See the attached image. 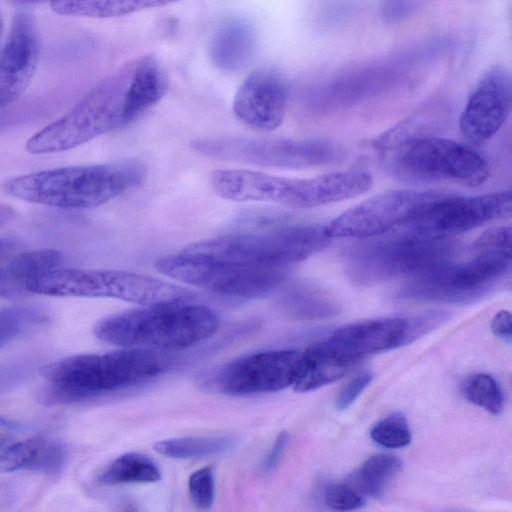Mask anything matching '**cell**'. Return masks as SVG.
<instances>
[{
    "label": "cell",
    "instance_id": "cell-1",
    "mask_svg": "<svg viewBox=\"0 0 512 512\" xmlns=\"http://www.w3.org/2000/svg\"><path fill=\"white\" fill-rule=\"evenodd\" d=\"M163 96L158 76L136 59L92 89L66 114L26 142L33 155L52 154L80 146L130 124Z\"/></svg>",
    "mask_w": 512,
    "mask_h": 512
},
{
    "label": "cell",
    "instance_id": "cell-2",
    "mask_svg": "<svg viewBox=\"0 0 512 512\" xmlns=\"http://www.w3.org/2000/svg\"><path fill=\"white\" fill-rule=\"evenodd\" d=\"M145 167L134 160L110 164L68 166L6 179L8 195L62 209H90L141 185Z\"/></svg>",
    "mask_w": 512,
    "mask_h": 512
},
{
    "label": "cell",
    "instance_id": "cell-3",
    "mask_svg": "<svg viewBox=\"0 0 512 512\" xmlns=\"http://www.w3.org/2000/svg\"><path fill=\"white\" fill-rule=\"evenodd\" d=\"M168 367L165 356L143 348L74 355L44 368L42 398L48 404L72 403L145 383Z\"/></svg>",
    "mask_w": 512,
    "mask_h": 512
},
{
    "label": "cell",
    "instance_id": "cell-4",
    "mask_svg": "<svg viewBox=\"0 0 512 512\" xmlns=\"http://www.w3.org/2000/svg\"><path fill=\"white\" fill-rule=\"evenodd\" d=\"M366 171L346 170L296 179L242 169H221L211 176V186L220 197L237 202H271L292 208H314L348 200L372 186Z\"/></svg>",
    "mask_w": 512,
    "mask_h": 512
},
{
    "label": "cell",
    "instance_id": "cell-5",
    "mask_svg": "<svg viewBox=\"0 0 512 512\" xmlns=\"http://www.w3.org/2000/svg\"><path fill=\"white\" fill-rule=\"evenodd\" d=\"M217 315L208 307L189 302L145 305L100 320L95 335L102 341L150 350H181L217 331Z\"/></svg>",
    "mask_w": 512,
    "mask_h": 512
},
{
    "label": "cell",
    "instance_id": "cell-6",
    "mask_svg": "<svg viewBox=\"0 0 512 512\" xmlns=\"http://www.w3.org/2000/svg\"><path fill=\"white\" fill-rule=\"evenodd\" d=\"M329 241L323 227L297 225L202 240L187 245L179 253L247 266L286 269L320 252Z\"/></svg>",
    "mask_w": 512,
    "mask_h": 512
},
{
    "label": "cell",
    "instance_id": "cell-7",
    "mask_svg": "<svg viewBox=\"0 0 512 512\" xmlns=\"http://www.w3.org/2000/svg\"><path fill=\"white\" fill-rule=\"evenodd\" d=\"M27 291L59 297L114 298L143 305L189 302L195 298L184 287L145 275L59 267L30 279Z\"/></svg>",
    "mask_w": 512,
    "mask_h": 512
},
{
    "label": "cell",
    "instance_id": "cell-8",
    "mask_svg": "<svg viewBox=\"0 0 512 512\" xmlns=\"http://www.w3.org/2000/svg\"><path fill=\"white\" fill-rule=\"evenodd\" d=\"M390 149V169L406 180L449 181L474 188L489 178L487 160L471 146L451 139L418 136Z\"/></svg>",
    "mask_w": 512,
    "mask_h": 512
},
{
    "label": "cell",
    "instance_id": "cell-9",
    "mask_svg": "<svg viewBox=\"0 0 512 512\" xmlns=\"http://www.w3.org/2000/svg\"><path fill=\"white\" fill-rule=\"evenodd\" d=\"M456 245L448 240H429L407 235L370 241L355 246L346 259V274L361 286L400 276H414L450 261Z\"/></svg>",
    "mask_w": 512,
    "mask_h": 512
},
{
    "label": "cell",
    "instance_id": "cell-10",
    "mask_svg": "<svg viewBox=\"0 0 512 512\" xmlns=\"http://www.w3.org/2000/svg\"><path fill=\"white\" fill-rule=\"evenodd\" d=\"M463 262L452 260L409 277L400 297L418 301L461 303L486 292L511 266V254L475 251Z\"/></svg>",
    "mask_w": 512,
    "mask_h": 512
},
{
    "label": "cell",
    "instance_id": "cell-11",
    "mask_svg": "<svg viewBox=\"0 0 512 512\" xmlns=\"http://www.w3.org/2000/svg\"><path fill=\"white\" fill-rule=\"evenodd\" d=\"M154 266L161 274L177 281L238 298L266 296L276 290L287 277L284 268L247 266L181 253L159 258Z\"/></svg>",
    "mask_w": 512,
    "mask_h": 512
},
{
    "label": "cell",
    "instance_id": "cell-12",
    "mask_svg": "<svg viewBox=\"0 0 512 512\" xmlns=\"http://www.w3.org/2000/svg\"><path fill=\"white\" fill-rule=\"evenodd\" d=\"M192 148L206 157L242 164L298 169L327 164L339 149L319 140L221 136L193 141Z\"/></svg>",
    "mask_w": 512,
    "mask_h": 512
},
{
    "label": "cell",
    "instance_id": "cell-13",
    "mask_svg": "<svg viewBox=\"0 0 512 512\" xmlns=\"http://www.w3.org/2000/svg\"><path fill=\"white\" fill-rule=\"evenodd\" d=\"M511 190L477 196H441L430 201L398 234L429 240H448L486 223L509 219Z\"/></svg>",
    "mask_w": 512,
    "mask_h": 512
},
{
    "label": "cell",
    "instance_id": "cell-14",
    "mask_svg": "<svg viewBox=\"0 0 512 512\" xmlns=\"http://www.w3.org/2000/svg\"><path fill=\"white\" fill-rule=\"evenodd\" d=\"M441 195L412 189L388 191L349 208L323 226V230L330 239L378 236L401 228Z\"/></svg>",
    "mask_w": 512,
    "mask_h": 512
},
{
    "label": "cell",
    "instance_id": "cell-15",
    "mask_svg": "<svg viewBox=\"0 0 512 512\" xmlns=\"http://www.w3.org/2000/svg\"><path fill=\"white\" fill-rule=\"evenodd\" d=\"M301 354L294 349L247 354L207 375L205 384L234 396L280 391L293 385Z\"/></svg>",
    "mask_w": 512,
    "mask_h": 512
},
{
    "label": "cell",
    "instance_id": "cell-16",
    "mask_svg": "<svg viewBox=\"0 0 512 512\" xmlns=\"http://www.w3.org/2000/svg\"><path fill=\"white\" fill-rule=\"evenodd\" d=\"M512 104V82L509 71L494 66L479 80L460 115L463 137L473 145L491 139L505 123Z\"/></svg>",
    "mask_w": 512,
    "mask_h": 512
},
{
    "label": "cell",
    "instance_id": "cell-17",
    "mask_svg": "<svg viewBox=\"0 0 512 512\" xmlns=\"http://www.w3.org/2000/svg\"><path fill=\"white\" fill-rule=\"evenodd\" d=\"M40 50L35 17L28 12H17L0 57V108L24 94L38 67Z\"/></svg>",
    "mask_w": 512,
    "mask_h": 512
},
{
    "label": "cell",
    "instance_id": "cell-18",
    "mask_svg": "<svg viewBox=\"0 0 512 512\" xmlns=\"http://www.w3.org/2000/svg\"><path fill=\"white\" fill-rule=\"evenodd\" d=\"M287 98L283 79L274 71L259 69L250 74L237 90L233 112L247 127L271 131L284 119Z\"/></svg>",
    "mask_w": 512,
    "mask_h": 512
},
{
    "label": "cell",
    "instance_id": "cell-19",
    "mask_svg": "<svg viewBox=\"0 0 512 512\" xmlns=\"http://www.w3.org/2000/svg\"><path fill=\"white\" fill-rule=\"evenodd\" d=\"M327 340L357 362L366 355L409 343L408 318L368 320L335 330Z\"/></svg>",
    "mask_w": 512,
    "mask_h": 512
},
{
    "label": "cell",
    "instance_id": "cell-20",
    "mask_svg": "<svg viewBox=\"0 0 512 512\" xmlns=\"http://www.w3.org/2000/svg\"><path fill=\"white\" fill-rule=\"evenodd\" d=\"M255 47L256 35L250 23L243 19H230L213 33L208 51L218 69L236 72L249 64Z\"/></svg>",
    "mask_w": 512,
    "mask_h": 512
},
{
    "label": "cell",
    "instance_id": "cell-21",
    "mask_svg": "<svg viewBox=\"0 0 512 512\" xmlns=\"http://www.w3.org/2000/svg\"><path fill=\"white\" fill-rule=\"evenodd\" d=\"M356 363L327 339L316 343L301 354L294 388L306 392L330 384L342 378Z\"/></svg>",
    "mask_w": 512,
    "mask_h": 512
},
{
    "label": "cell",
    "instance_id": "cell-22",
    "mask_svg": "<svg viewBox=\"0 0 512 512\" xmlns=\"http://www.w3.org/2000/svg\"><path fill=\"white\" fill-rule=\"evenodd\" d=\"M64 462L63 447L44 439H27L0 449V473L30 470L55 474Z\"/></svg>",
    "mask_w": 512,
    "mask_h": 512
},
{
    "label": "cell",
    "instance_id": "cell-23",
    "mask_svg": "<svg viewBox=\"0 0 512 512\" xmlns=\"http://www.w3.org/2000/svg\"><path fill=\"white\" fill-rule=\"evenodd\" d=\"M62 254L54 249L22 253L0 265V297L16 296L27 291L30 279L59 267Z\"/></svg>",
    "mask_w": 512,
    "mask_h": 512
},
{
    "label": "cell",
    "instance_id": "cell-24",
    "mask_svg": "<svg viewBox=\"0 0 512 512\" xmlns=\"http://www.w3.org/2000/svg\"><path fill=\"white\" fill-rule=\"evenodd\" d=\"M176 1L178 0H53L50 7L60 15L111 18L166 6Z\"/></svg>",
    "mask_w": 512,
    "mask_h": 512
},
{
    "label": "cell",
    "instance_id": "cell-25",
    "mask_svg": "<svg viewBox=\"0 0 512 512\" xmlns=\"http://www.w3.org/2000/svg\"><path fill=\"white\" fill-rule=\"evenodd\" d=\"M160 479L158 465L150 457L137 452L119 456L99 476V481L107 485L154 483Z\"/></svg>",
    "mask_w": 512,
    "mask_h": 512
},
{
    "label": "cell",
    "instance_id": "cell-26",
    "mask_svg": "<svg viewBox=\"0 0 512 512\" xmlns=\"http://www.w3.org/2000/svg\"><path fill=\"white\" fill-rule=\"evenodd\" d=\"M232 446L228 437L186 436L158 441L154 449L161 455L173 459H197L218 455Z\"/></svg>",
    "mask_w": 512,
    "mask_h": 512
},
{
    "label": "cell",
    "instance_id": "cell-27",
    "mask_svg": "<svg viewBox=\"0 0 512 512\" xmlns=\"http://www.w3.org/2000/svg\"><path fill=\"white\" fill-rule=\"evenodd\" d=\"M401 461L392 455L377 454L369 457L356 471L351 475L350 482L356 486L362 494L372 497L382 496L387 484L401 470Z\"/></svg>",
    "mask_w": 512,
    "mask_h": 512
},
{
    "label": "cell",
    "instance_id": "cell-28",
    "mask_svg": "<svg viewBox=\"0 0 512 512\" xmlns=\"http://www.w3.org/2000/svg\"><path fill=\"white\" fill-rule=\"evenodd\" d=\"M467 400L492 414H499L503 409V394L497 381L488 374H475L462 386Z\"/></svg>",
    "mask_w": 512,
    "mask_h": 512
},
{
    "label": "cell",
    "instance_id": "cell-29",
    "mask_svg": "<svg viewBox=\"0 0 512 512\" xmlns=\"http://www.w3.org/2000/svg\"><path fill=\"white\" fill-rule=\"evenodd\" d=\"M370 436L377 444L386 448H402L411 441L407 419L400 412L378 421L371 429Z\"/></svg>",
    "mask_w": 512,
    "mask_h": 512
},
{
    "label": "cell",
    "instance_id": "cell-30",
    "mask_svg": "<svg viewBox=\"0 0 512 512\" xmlns=\"http://www.w3.org/2000/svg\"><path fill=\"white\" fill-rule=\"evenodd\" d=\"M294 313L312 319L329 318L337 313L336 305L326 295L311 289H302L290 300Z\"/></svg>",
    "mask_w": 512,
    "mask_h": 512
},
{
    "label": "cell",
    "instance_id": "cell-31",
    "mask_svg": "<svg viewBox=\"0 0 512 512\" xmlns=\"http://www.w3.org/2000/svg\"><path fill=\"white\" fill-rule=\"evenodd\" d=\"M188 492L195 507L209 509L215 498V475L211 466L194 471L188 480Z\"/></svg>",
    "mask_w": 512,
    "mask_h": 512
},
{
    "label": "cell",
    "instance_id": "cell-32",
    "mask_svg": "<svg viewBox=\"0 0 512 512\" xmlns=\"http://www.w3.org/2000/svg\"><path fill=\"white\" fill-rule=\"evenodd\" d=\"M41 317L27 308L0 309V343L14 338Z\"/></svg>",
    "mask_w": 512,
    "mask_h": 512
},
{
    "label": "cell",
    "instance_id": "cell-33",
    "mask_svg": "<svg viewBox=\"0 0 512 512\" xmlns=\"http://www.w3.org/2000/svg\"><path fill=\"white\" fill-rule=\"evenodd\" d=\"M325 504L340 511L355 510L365 504L362 494L350 484H330L324 490Z\"/></svg>",
    "mask_w": 512,
    "mask_h": 512
},
{
    "label": "cell",
    "instance_id": "cell-34",
    "mask_svg": "<svg viewBox=\"0 0 512 512\" xmlns=\"http://www.w3.org/2000/svg\"><path fill=\"white\" fill-rule=\"evenodd\" d=\"M475 251H495L512 254V232L509 226L484 231L474 242Z\"/></svg>",
    "mask_w": 512,
    "mask_h": 512
},
{
    "label": "cell",
    "instance_id": "cell-35",
    "mask_svg": "<svg viewBox=\"0 0 512 512\" xmlns=\"http://www.w3.org/2000/svg\"><path fill=\"white\" fill-rule=\"evenodd\" d=\"M372 378L373 375L370 372H362L355 376L339 393L335 402L336 409L343 411L353 404L358 396L370 384Z\"/></svg>",
    "mask_w": 512,
    "mask_h": 512
},
{
    "label": "cell",
    "instance_id": "cell-36",
    "mask_svg": "<svg viewBox=\"0 0 512 512\" xmlns=\"http://www.w3.org/2000/svg\"><path fill=\"white\" fill-rule=\"evenodd\" d=\"M289 435L287 432L282 431L275 439L269 453L265 456L261 468L263 471L268 472L273 470L279 463L285 448L288 444Z\"/></svg>",
    "mask_w": 512,
    "mask_h": 512
},
{
    "label": "cell",
    "instance_id": "cell-37",
    "mask_svg": "<svg viewBox=\"0 0 512 512\" xmlns=\"http://www.w3.org/2000/svg\"><path fill=\"white\" fill-rule=\"evenodd\" d=\"M491 330L495 336L505 342H511L512 317L509 311L498 312L491 321Z\"/></svg>",
    "mask_w": 512,
    "mask_h": 512
},
{
    "label": "cell",
    "instance_id": "cell-38",
    "mask_svg": "<svg viewBox=\"0 0 512 512\" xmlns=\"http://www.w3.org/2000/svg\"><path fill=\"white\" fill-rule=\"evenodd\" d=\"M16 216L14 208L7 204L0 203V226L13 220Z\"/></svg>",
    "mask_w": 512,
    "mask_h": 512
},
{
    "label": "cell",
    "instance_id": "cell-39",
    "mask_svg": "<svg viewBox=\"0 0 512 512\" xmlns=\"http://www.w3.org/2000/svg\"><path fill=\"white\" fill-rule=\"evenodd\" d=\"M16 247V243L10 238H0V260L7 257Z\"/></svg>",
    "mask_w": 512,
    "mask_h": 512
},
{
    "label": "cell",
    "instance_id": "cell-40",
    "mask_svg": "<svg viewBox=\"0 0 512 512\" xmlns=\"http://www.w3.org/2000/svg\"><path fill=\"white\" fill-rule=\"evenodd\" d=\"M0 427L9 430H18L20 428V424L5 416L0 415Z\"/></svg>",
    "mask_w": 512,
    "mask_h": 512
},
{
    "label": "cell",
    "instance_id": "cell-41",
    "mask_svg": "<svg viewBox=\"0 0 512 512\" xmlns=\"http://www.w3.org/2000/svg\"><path fill=\"white\" fill-rule=\"evenodd\" d=\"M18 3H39V2H45V1H53V0H12Z\"/></svg>",
    "mask_w": 512,
    "mask_h": 512
},
{
    "label": "cell",
    "instance_id": "cell-42",
    "mask_svg": "<svg viewBox=\"0 0 512 512\" xmlns=\"http://www.w3.org/2000/svg\"><path fill=\"white\" fill-rule=\"evenodd\" d=\"M3 29H4V22H3V18L1 16V14H0V36L3 32Z\"/></svg>",
    "mask_w": 512,
    "mask_h": 512
},
{
    "label": "cell",
    "instance_id": "cell-43",
    "mask_svg": "<svg viewBox=\"0 0 512 512\" xmlns=\"http://www.w3.org/2000/svg\"><path fill=\"white\" fill-rule=\"evenodd\" d=\"M5 445V440L0 438V449Z\"/></svg>",
    "mask_w": 512,
    "mask_h": 512
}]
</instances>
